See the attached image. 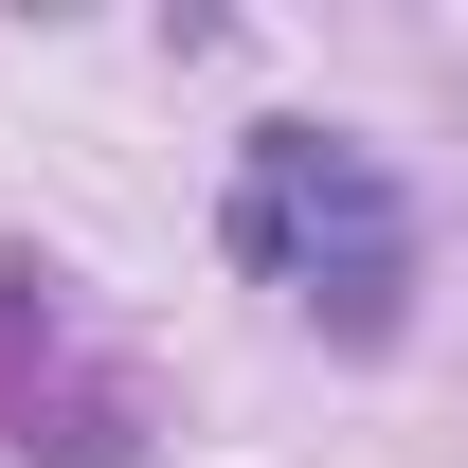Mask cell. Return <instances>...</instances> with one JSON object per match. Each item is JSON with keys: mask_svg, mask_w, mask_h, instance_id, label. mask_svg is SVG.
I'll list each match as a JSON object with an SVG mask.
<instances>
[{"mask_svg": "<svg viewBox=\"0 0 468 468\" xmlns=\"http://www.w3.org/2000/svg\"><path fill=\"white\" fill-rule=\"evenodd\" d=\"M217 234H234V271L289 289L324 343H397L414 324V198H397L378 144H343V126H252Z\"/></svg>", "mask_w": 468, "mask_h": 468, "instance_id": "cell-1", "label": "cell"}]
</instances>
